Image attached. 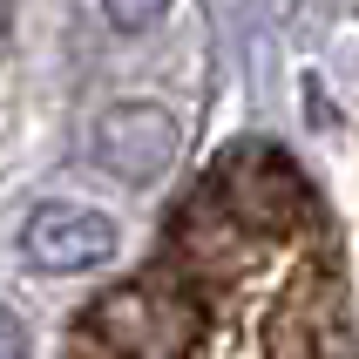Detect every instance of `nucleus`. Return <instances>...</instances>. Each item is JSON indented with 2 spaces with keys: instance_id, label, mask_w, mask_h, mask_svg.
<instances>
[{
  "instance_id": "1",
  "label": "nucleus",
  "mask_w": 359,
  "mask_h": 359,
  "mask_svg": "<svg viewBox=\"0 0 359 359\" xmlns=\"http://www.w3.org/2000/svg\"><path fill=\"white\" fill-rule=\"evenodd\" d=\"M95 325L109 332V346H122L129 359H183L197 339V305L170 292V285H122L95 305Z\"/></svg>"
},
{
  "instance_id": "2",
  "label": "nucleus",
  "mask_w": 359,
  "mask_h": 359,
  "mask_svg": "<svg viewBox=\"0 0 359 359\" xmlns=\"http://www.w3.org/2000/svg\"><path fill=\"white\" fill-rule=\"evenodd\" d=\"M95 163L116 183H156L177 163V122L156 102H116L95 122Z\"/></svg>"
},
{
  "instance_id": "3",
  "label": "nucleus",
  "mask_w": 359,
  "mask_h": 359,
  "mask_svg": "<svg viewBox=\"0 0 359 359\" xmlns=\"http://www.w3.org/2000/svg\"><path fill=\"white\" fill-rule=\"evenodd\" d=\"M20 251L41 271H88L116 251V224L88 203H34L27 231H20Z\"/></svg>"
},
{
  "instance_id": "4",
  "label": "nucleus",
  "mask_w": 359,
  "mask_h": 359,
  "mask_svg": "<svg viewBox=\"0 0 359 359\" xmlns=\"http://www.w3.org/2000/svg\"><path fill=\"white\" fill-rule=\"evenodd\" d=\"M231 197H238L244 224H285L292 217V203H299V177H292V163L285 156H251V177H231Z\"/></svg>"
},
{
  "instance_id": "5",
  "label": "nucleus",
  "mask_w": 359,
  "mask_h": 359,
  "mask_svg": "<svg viewBox=\"0 0 359 359\" xmlns=\"http://www.w3.org/2000/svg\"><path fill=\"white\" fill-rule=\"evenodd\" d=\"M102 7H109V20H116L122 34H142V27H149L170 0H102Z\"/></svg>"
},
{
  "instance_id": "6",
  "label": "nucleus",
  "mask_w": 359,
  "mask_h": 359,
  "mask_svg": "<svg viewBox=\"0 0 359 359\" xmlns=\"http://www.w3.org/2000/svg\"><path fill=\"white\" fill-rule=\"evenodd\" d=\"M0 359H27V332H20V319L0 305Z\"/></svg>"
},
{
  "instance_id": "7",
  "label": "nucleus",
  "mask_w": 359,
  "mask_h": 359,
  "mask_svg": "<svg viewBox=\"0 0 359 359\" xmlns=\"http://www.w3.org/2000/svg\"><path fill=\"white\" fill-rule=\"evenodd\" d=\"M7 14H14V0H0V34H7Z\"/></svg>"
}]
</instances>
